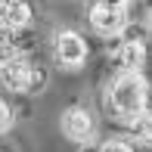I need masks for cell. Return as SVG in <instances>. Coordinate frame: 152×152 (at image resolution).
<instances>
[{"label": "cell", "mask_w": 152, "mask_h": 152, "mask_svg": "<svg viewBox=\"0 0 152 152\" xmlns=\"http://www.w3.org/2000/svg\"><path fill=\"white\" fill-rule=\"evenodd\" d=\"M106 106L121 124H134L137 118H143L149 112V81L143 78V72L115 75L106 90Z\"/></svg>", "instance_id": "obj_1"}, {"label": "cell", "mask_w": 152, "mask_h": 152, "mask_svg": "<svg viewBox=\"0 0 152 152\" xmlns=\"http://www.w3.org/2000/svg\"><path fill=\"white\" fill-rule=\"evenodd\" d=\"M0 84L6 90H12V93H40L44 84H47V75H44V68H37L22 53V56H16L12 62L0 65Z\"/></svg>", "instance_id": "obj_2"}, {"label": "cell", "mask_w": 152, "mask_h": 152, "mask_svg": "<svg viewBox=\"0 0 152 152\" xmlns=\"http://www.w3.org/2000/svg\"><path fill=\"white\" fill-rule=\"evenodd\" d=\"M53 56H56V62H59L62 68L75 72V68H81V65L87 62L90 47H87V40L81 37L78 31L65 28V31H59L56 37H53Z\"/></svg>", "instance_id": "obj_3"}, {"label": "cell", "mask_w": 152, "mask_h": 152, "mask_svg": "<svg viewBox=\"0 0 152 152\" xmlns=\"http://www.w3.org/2000/svg\"><path fill=\"white\" fill-rule=\"evenodd\" d=\"M62 134L78 146H90L96 137V121L87 106H68L62 112Z\"/></svg>", "instance_id": "obj_4"}, {"label": "cell", "mask_w": 152, "mask_h": 152, "mask_svg": "<svg viewBox=\"0 0 152 152\" xmlns=\"http://www.w3.org/2000/svg\"><path fill=\"white\" fill-rule=\"evenodd\" d=\"M87 19H90V28L96 34H102V37H118V31L124 28V22H127V10H115V6H102V3H96V0H90Z\"/></svg>", "instance_id": "obj_5"}, {"label": "cell", "mask_w": 152, "mask_h": 152, "mask_svg": "<svg viewBox=\"0 0 152 152\" xmlns=\"http://www.w3.org/2000/svg\"><path fill=\"white\" fill-rule=\"evenodd\" d=\"M0 16H3L6 31H22L31 25L34 6H31V0H0Z\"/></svg>", "instance_id": "obj_6"}, {"label": "cell", "mask_w": 152, "mask_h": 152, "mask_svg": "<svg viewBox=\"0 0 152 152\" xmlns=\"http://www.w3.org/2000/svg\"><path fill=\"white\" fill-rule=\"evenodd\" d=\"M118 62H121V72H143V65H146V44H121Z\"/></svg>", "instance_id": "obj_7"}, {"label": "cell", "mask_w": 152, "mask_h": 152, "mask_svg": "<svg viewBox=\"0 0 152 152\" xmlns=\"http://www.w3.org/2000/svg\"><path fill=\"white\" fill-rule=\"evenodd\" d=\"M16 56H22V50H19V40H16V31L0 34V65L12 62Z\"/></svg>", "instance_id": "obj_8"}, {"label": "cell", "mask_w": 152, "mask_h": 152, "mask_svg": "<svg viewBox=\"0 0 152 152\" xmlns=\"http://www.w3.org/2000/svg\"><path fill=\"white\" fill-rule=\"evenodd\" d=\"M134 134L140 137V146H149L152 143V118H149V112L134 121Z\"/></svg>", "instance_id": "obj_9"}, {"label": "cell", "mask_w": 152, "mask_h": 152, "mask_svg": "<svg viewBox=\"0 0 152 152\" xmlns=\"http://www.w3.org/2000/svg\"><path fill=\"white\" fill-rule=\"evenodd\" d=\"M96 152H134L127 140H121V137H112V140H106L102 146H96Z\"/></svg>", "instance_id": "obj_10"}, {"label": "cell", "mask_w": 152, "mask_h": 152, "mask_svg": "<svg viewBox=\"0 0 152 152\" xmlns=\"http://www.w3.org/2000/svg\"><path fill=\"white\" fill-rule=\"evenodd\" d=\"M12 121H16V115H12L10 102H6V99H0V134H6V130L12 127Z\"/></svg>", "instance_id": "obj_11"}, {"label": "cell", "mask_w": 152, "mask_h": 152, "mask_svg": "<svg viewBox=\"0 0 152 152\" xmlns=\"http://www.w3.org/2000/svg\"><path fill=\"white\" fill-rule=\"evenodd\" d=\"M102 6H115V10H127V0H96Z\"/></svg>", "instance_id": "obj_12"}, {"label": "cell", "mask_w": 152, "mask_h": 152, "mask_svg": "<svg viewBox=\"0 0 152 152\" xmlns=\"http://www.w3.org/2000/svg\"><path fill=\"white\" fill-rule=\"evenodd\" d=\"M0 34H6V25H3V16H0Z\"/></svg>", "instance_id": "obj_13"}]
</instances>
